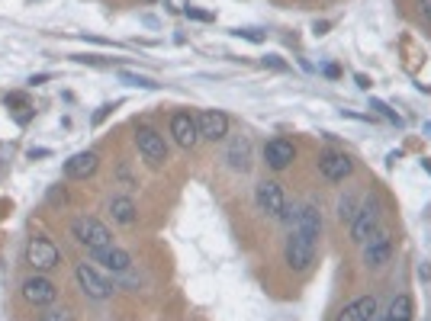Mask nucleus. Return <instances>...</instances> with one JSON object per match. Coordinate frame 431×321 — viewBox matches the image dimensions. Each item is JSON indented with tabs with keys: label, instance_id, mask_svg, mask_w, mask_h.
I'll return each mask as SVG.
<instances>
[{
	"label": "nucleus",
	"instance_id": "f257e3e1",
	"mask_svg": "<svg viewBox=\"0 0 431 321\" xmlns=\"http://www.w3.org/2000/svg\"><path fill=\"white\" fill-rule=\"evenodd\" d=\"M71 235H75V238L81 241L87 251H94V254L113 244L110 228H106L100 219H87V215H81V219L71 222Z\"/></svg>",
	"mask_w": 431,
	"mask_h": 321
},
{
	"label": "nucleus",
	"instance_id": "f03ea898",
	"mask_svg": "<svg viewBox=\"0 0 431 321\" xmlns=\"http://www.w3.org/2000/svg\"><path fill=\"white\" fill-rule=\"evenodd\" d=\"M26 264L36 270V273H48L61 264V251L52 244L48 238H32L26 244Z\"/></svg>",
	"mask_w": 431,
	"mask_h": 321
},
{
	"label": "nucleus",
	"instance_id": "7ed1b4c3",
	"mask_svg": "<svg viewBox=\"0 0 431 321\" xmlns=\"http://www.w3.org/2000/svg\"><path fill=\"white\" fill-rule=\"evenodd\" d=\"M75 276H77V286L84 289L87 299H97V302H104V299H110V295H113V283L106 280L104 273H97L90 264H77Z\"/></svg>",
	"mask_w": 431,
	"mask_h": 321
},
{
	"label": "nucleus",
	"instance_id": "20e7f679",
	"mask_svg": "<svg viewBox=\"0 0 431 321\" xmlns=\"http://www.w3.org/2000/svg\"><path fill=\"white\" fill-rule=\"evenodd\" d=\"M23 299H26L29 305H36V309H46V305H52L58 299V289H55V283H52L48 276L36 273V276H29L26 283H23Z\"/></svg>",
	"mask_w": 431,
	"mask_h": 321
},
{
	"label": "nucleus",
	"instance_id": "39448f33",
	"mask_svg": "<svg viewBox=\"0 0 431 321\" xmlns=\"http://www.w3.org/2000/svg\"><path fill=\"white\" fill-rule=\"evenodd\" d=\"M312 260H316V241L293 228L290 241H287V264H290L293 270H306Z\"/></svg>",
	"mask_w": 431,
	"mask_h": 321
},
{
	"label": "nucleus",
	"instance_id": "423d86ee",
	"mask_svg": "<svg viewBox=\"0 0 431 321\" xmlns=\"http://www.w3.org/2000/svg\"><path fill=\"white\" fill-rule=\"evenodd\" d=\"M135 145H139V151L145 155L149 164H164V161H168V145H164V135L155 132V128H139V132H135Z\"/></svg>",
	"mask_w": 431,
	"mask_h": 321
},
{
	"label": "nucleus",
	"instance_id": "0eeeda50",
	"mask_svg": "<svg viewBox=\"0 0 431 321\" xmlns=\"http://www.w3.org/2000/svg\"><path fill=\"white\" fill-rule=\"evenodd\" d=\"M376 225H380V206L367 200L364 206L357 209L354 222H351V238H354L357 244H364V241H367V238H370V235L376 231Z\"/></svg>",
	"mask_w": 431,
	"mask_h": 321
},
{
	"label": "nucleus",
	"instance_id": "6e6552de",
	"mask_svg": "<svg viewBox=\"0 0 431 321\" xmlns=\"http://www.w3.org/2000/svg\"><path fill=\"white\" fill-rule=\"evenodd\" d=\"M254 200H258V209L267 212V215H277V219H280L283 209H287V196H283L280 184H274V180H264V184H258Z\"/></svg>",
	"mask_w": 431,
	"mask_h": 321
},
{
	"label": "nucleus",
	"instance_id": "1a4fd4ad",
	"mask_svg": "<svg viewBox=\"0 0 431 321\" xmlns=\"http://www.w3.org/2000/svg\"><path fill=\"white\" fill-rule=\"evenodd\" d=\"M197 126H200V138H209V142H222L229 135V116L222 110H203Z\"/></svg>",
	"mask_w": 431,
	"mask_h": 321
},
{
	"label": "nucleus",
	"instance_id": "9d476101",
	"mask_svg": "<svg viewBox=\"0 0 431 321\" xmlns=\"http://www.w3.org/2000/svg\"><path fill=\"white\" fill-rule=\"evenodd\" d=\"M171 135H174V142H178L180 148H197V142H200L197 119H193L190 113H178V116L171 119Z\"/></svg>",
	"mask_w": 431,
	"mask_h": 321
},
{
	"label": "nucleus",
	"instance_id": "9b49d317",
	"mask_svg": "<svg viewBox=\"0 0 431 321\" xmlns=\"http://www.w3.org/2000/svg\"><path fill=\"white\" fill-rule=\"evenodd\" d=\"M393 257V238L386 231H374L367 238V248H364V264L370 266H383L386 260Z\"/></svg>",
	"mask_w": 431,
	"mask_h": 321
},
{
	"label": "nucleus",
	"instance_id": "f8f14e48",
	"mask_svg": "<svg viewBox=\"0 0 431 321\" xmlns=\"http://www.w3.org/2000/svg\"><path fill=\"white\" fill-rule=\"evenodd\" d=\"M293 157H296V148H293V142H287V138H271V142L264 145V161H267V167H274V171L290 167Z\"/></svg>",
	"mask_w": 431,
	"mask_h": 321
},
{
	"label": "nucleus",
	"instance_id": "ddd939ff",
	"mask_svg": "<svg viewBox=\"0 0 431 321\" xmlns=\"http://www.w3.org/2000/svg\"><path fill=\"white\" fill-rule=\"evenodd\" d=\"M319 171L325 180H345L351 171H354V161L341 151H328V155L319 157Z\"/></svg>",
	"mask_w": 431,
	"mask_h": 321
},
{
	"label": "nucleus",
	"instance_id": "4468645a",
	"mask_svg": "<svg viewBox=\"0 0 431 321\" xmlns=\"http://www.w3.org/2000/svg\"><path fill=\"white\" fill-rule=\"evenodd\" d=\"M97 164H100L97 151H77L75 157L65 161V174L71 177V180H87V177L97 171Z\"/></svg>",
	"mask_w": 431,
	"mask_h": 321
},
{
	"label": "nucleus",
	"instance_id": "2eb2a0df",
	"mask_svg": "<svg viewBox=\"0 0 431 321\" xmlns=\"http://www.w3.org/2000/svg\"><path fill=\"white\" fill-rule=\"evenodd\" d=\"M374 315H376V299L374 295H361L351 305H345L335 321H374Z\"/></svg>",
	"mask_w": 431,
	"mask_h": 321
},
{
	"label": "nucleus",
	"instance_id": "dca6fc26",
	"mask_svg": "<svg viewBox=\"0 0 431 321\" xmlns=\"http://www.w3.org/2000/svg\"><path fill=\"white\" fill-rule=\"evenodd\" d=\"M97 260H100L106 270H113V273H126V270L132 266V257L122 248H113V244L110 248H104V251H97Z\"/></svg>",
	"mask_w": 431,
	"mask_h": 321
},
{
	"label": "nucleus",
	"instance_id": "f3484780",
	"mask_svg": "<svg viewBox=\"0 0 431 321\" xmlns=\"http://www.w3.org/2000/svg\"><path fill=\"white\" fill-rule=\"evenodd\" d=\"M110 212L119 225H135V219H139V209H135V202H132L129 196H116V200L110 202Z\"/></svg>",
	"mask_w": 431,
	"mask_h": 321
},
{
	"label": "nucleus",
	"instance_id": "a211bd4d",
	"mask_svg": "<svg viewBox=\"0 0 431 321\" xmlns=\"http://www.w3.org/2000/svg\"><path fill=\"white\" fill-rule=\"evenodd\" d=\"M229 164H232L235 171H248V164H251V145H248V138H238V142L229 148Z\"/></svg>",
	"mask_w": 431,
	"mask_h": 321
},
{
	"label": "nucleus",
	"instance_id": "6ab92c4d",
	"mask_svg": "<svg viewBox=\"0 0 431 321\" xmlns=\"http://www.w3.org/2000/svg\"><path fill=\"white\" fill-rule=\"evenodd\" d=\"M390 321H412V299L409 295H399L390 305Z\"/></svg>",
	"mask_w": 431,
	"mask_h": 321
},
{
	"label": "nucleus",
	"instance_id": "aec40b11",
	"mask_svg": "<svg viewBox=\"0 0 431 321\" xmlns=\"http://www.w3.org/2000/svg\"><path fill=\"white\" fill-rule=\"evenodd\" d=\"M119 81L129 84V87H145V90H151V87H158L155 81H149V77H142V74H132V71H119Z\"/></svg>",
	"mask_w": 431,
	"mask_h": 321
},
{
	"label": "nucleus",
	"instance_id": "412c9836",
	"mask_svg": "<svg viewBox=\"0 0 431 321\" xmlns=\"http://www.w3.org/2000/svg\"><path fill=\"white\" fill-rule=\"evenodd\" d=\"M354 215H357V209H354V196H345V200H341V206H338V219L351 225V222H354Z\"/></svg>",
	"mask_w": 431,
	"mask_h": 321
},
{
	"label": "nucleus",
	"instance_id": "4be33fe9",
	"mask_svg": "<svg viewBox=\"0 0 431 321\" xmlns=\"http://www.w3.org/2000/svg\"><path fill=\"white\" fill-rule=\"evenodd\" d=\"M10 106H19V110H29V103H26V97L23 93H7V110Z\"/></svg>",
	"mask_w": 431,
	"mask_h": 321
},
{
	"label": "nucleus",
	"instance_id": "5701e85b",
	"mask_svg": "<svg viewBox=\"0 0 431 321\" xmlns=\"http://www.w3.org/2000/svg\"><path fill=\"white\" fill-rule=\"evenodd\" d=\"M116 110V103H104V106H100V110L94 113V126H100V122L106 119V116H110V113Z\"/></svg>",
	"mask_w": 431,
	"mask_h": 321
},
{
	"label": "nucleus",
	"instance_id": "b1692460",
	"mask_svg": "<svg viewBox=\"0 0 431 321\" xmlns=\"http://www.w3.org/2000/svg\"><path fill=\"white\" fill-rule=\"evenodd\" d=\"M370 106H374V110H380L386 116V119H393V122H399V116H396L393 110H390V106H386V103H380V100H370Z\"/></svg>",
	"mask_w": 431,
	"mask_h": 321
},
{
	"label": "nucleus",
	"instance_id": "393cba45",
	"mask_svg": "<svg viewBox=\"0 0 431 321\" xmlns=\"http://www.w3.org/2000/svg\"><path fill=\"white\" fill-rule=\"evenodd\" d=\"M39 321H71V315H68V312H46Z\"/></svg>",
	"mask_w": 431,
	"mask_h": 321
},
{
	"label": "nucleus",
	"instance_id": "a878e982",
	"mask_svg": "<svg viewBox=\"0 0 431 321\" xmlns=\"http://www.w3.org/2000/svg\"><path fill=\"white\" fill-rule=\"evenodd\" d=\"M235 36H245L248 42H261V36H258L254 29H235Z\"/></svg>",
	"mask_w": 431,
	"mask_h": 321
},
{
	"label": "nucleus",
	"instance_id": "bb28decb",
	"mask_svg": "<svg viewBox=\"0 0 431 321\" xmlns=\"http://www.w3.org/2000/svg\"><path fill=\"white\" fill-rule=\"evenodd\" d=\"M168 10L171 13H184V10H187V0H168Z\"/></svg>",
	"mask_w": 431,
	"mask_h": 321
},
{
	"label": "nucleus",
	"instance_id": "cd10ccee",
	"mask_svg": "<svg viewBox=\"0 0 431 321\" xmlns=\"http://www.w3.org/2000/svg\"><path fill=\"white\" fill-rule=\"evenodd\" d=\"M264 64H271V68H277V71H283V61L277 55H271V58H264Z\"/></svg>",
	"mask_w": 431,
	"mask_h": 321
},
{
	"label": "nucleus",
	"instance_id": "c85d7f7f",
	"mask_svg": "<svg viewBox=\"0 0 431 321\" xmlns=\"http://www.w3.org/2000/svg\"><path fill=\"white\" fill-rule=\"evenodd\" d=\"M48 155V148H32V151H29V157H32V161H36V157H46Z\"/></svg>",
	"mask_w": 431,
	"mask_h": 321
},
{
	"label": "nucleus",
	"instance_id": "c756f323",
	"mask_svg": "<svg viewBox=\"0 0 431 321\" xmlns=\"http://www.w3.org/2000/svg\"><path fill=\"white\" fill-rule=\"evenodd\" d=\"M422 13L431 19V0H422Z\"/></svg>",
	"mask_w": 431,
	"mask_h": 321
},
{
	"label": "nucleus",
	"instance_id": "7c9ffc66",
	"mask_svg": "<svg viewBox=\"0 0 431 321\" xmlns=\"http://www.w3.org/2000/svg\"><path fill=\"white\" fill-rule=\"evenodd\" d=\"M428 128H431V126H428Z\"/></svg>",
	"mask_w": 431,
	"mask_h": 321
}]
</instances>
